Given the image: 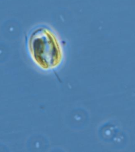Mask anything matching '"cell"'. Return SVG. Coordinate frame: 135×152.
Wrapping results in <instances>:
<instances>
[{
  "label": "cell",
  "instance_id": "cell-1",
  "mask_svg": "<svg viewBox=\"0 0 135 152\" xmlns=\"http://www.w3.org/2000/svg\"><path fill=\"white\" fill-rule=\"evenodd\" d=\"M27 50L33 61L43 70H51L64 58L61 41L54 30L46 25L34 28L27 39Z\"/></svg>",
  "mask_w": 135,
  "mask_h": 152
}]
</instances>
